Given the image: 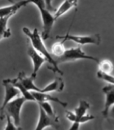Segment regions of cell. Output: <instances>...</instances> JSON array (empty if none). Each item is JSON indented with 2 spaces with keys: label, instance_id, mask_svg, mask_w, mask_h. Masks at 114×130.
<instances>
[{
  "label": "cell",
  "instance_id": "cell-1",
  "mask_svg": "<svg viewBox=\"0 0 114 130\" xmlns=\"http://www.w3.org/2000/svg\"><path fill=\"white\" fill-rule=\"evenodd\" d=\"M23 32L25 34L30 41L31 46L38 51L39 54L46 59L47 62L49 63L48 68L52 70L54 72L59 73L60 75H63L62 71L58 67V63H56L54 57L52 56L51 53L49 52L45 46L44 41L42 38V35L39 34L38 28H34L32 32L28 28H23Z\"/></svg>",
  "mask_w": 114,
  "mask_h": 130
},
{
  "label": "cell",
  "instance_id": "cell-2",
  "mask_svg": "<svg viewBox=\"0 0 114 130\" xmlns=\"http://www.w3.org/2000/svg\"><path fill=\"white\" fill-rule=\"evenodd\" d=\"M30 3L34 4L40 11L42 22V32L41 35L45 42L50 37L51 31L54 26V23L55 21L54 15H52L51 12L47 8L44 1H30Z\"/></svg>",
  "mask_w": 114,
  "mask_h": 130
},
{
  "label": "cell",
  "instance_id": "cell-3",
  "mask_svg": "<svg viewBox=\"0 0 114 130\" xmlns=\"http://www.w3.org/2000/svg\"><path fill=\"white\" fill-rule=\"evenodd\" d=\"M55 59L56 61V63H58V65L60 63L73 62V61H76L78 59H88V60L93 61V62H95L97 63L99 62V59L96 58V57L87 55V53L81 50V48L80 46L67 49V50L64 51V55L60 57V58H56Z\"/></svg>",
  "mask_w": 114,
  "mask_h": 130
},
{
  "label": "cell",
  "instance_id": "cell-4",
  "mask_svg": "<svg viewBox=\"0 0 114 130\" xmlns=\"http://www.w3.org/2000/svg\"><path fill=\"white\" fill-rule=\"evenodd\" d=\"M57 39H61L64 42L66 40L72 41L74 42L75 43L81 45V46H84V45H96L99 46L101 42V37L99 34H91V35H84V36H80V35H73L66 34L63 36H57Z\"/></svg>",
  "mask_w": 114,
  "mask_h": 130
},
{
  "label": "cell",
  "instance_id": "cell-5",
  "mask_svg": "<svg viewBox=\"0 0 114 130\" xmlns=\"http://www.w3.org/2000/svg\"><path fill=\"white\" fill-rule=\"evenodd\" d=\"M25 101L27 100L24 97H20L10 102L5 107L7 114L8 116H10L16 126L20 125V111H21L23 104Z\"/></svg>",
  "mask_w": 114,
  "mask_h": 130
},
{
  "label": "cell",
  "instance_id": "cell-6",
  "mask_svg": "<svg viewBox=\"0 0 114 130\" xmlns=\"http://www.w3.org/2000/svg\"><path fill=\"white\" fill-rule=\"evenodd\" d=\"M3 85L5 89V96H4V100L3 103L0 107V119L3 120L4 116V110H5L6 106L11 102L13 99H15V98L16 96L19 95L20 90L16 88L12 84L10 83V81L8 80V79L3 80Z\"/></svg>",
  "mask_w": 114,
  "mask_h": 130
},
{
  "label": "cell",
  "instance_id": "cell-7",
  "mask_svg": "<svg viewBox=\"0 0 114 130\" xmlns=\"http://www.w3.org/2000/svg\"><path fill=\"white\" fill-rule=\"evenodd\" d=\"M59 125V119L56 116H50L47 115L42 108L39 107V116L38 121L34 130H44L47 127H54L58 128Z\"/></svg>",
  "mask_w": 114,
  "mask_h": 130
},
{
  "label": "cell",
  "instance_id": "cell-8",
  "mask_svg": "<svg viewBox=\"0 0 114 130\" xmlns=\"http://www.w3.org/2000/svg\"><path fill=\"white\" fill-rule=\"evenodd\" d=\"M28 55L33 62V72H32L31 77L35 79L37 76V73L39 71L41 67L42 66V64L45 62H47V60L36 50H34L31 46L28 49Z\"/></svg>",
  "mask_w": 114,
  "mask_h": 130
},
{
  "label": "cell",
  "instance_id": "cell-9",
  "mask_svg": "<svg viewBox=\"0 0 114 130\" xmlns=\"http://www.w3.org/2000/svg\"><path fill=\"white\" fill-rule=\"evenodd\" d=\"M102 91L105 95V102L104 110L102 111V115L107 118L109 113V110L114 105V85H108L102 88Z\"/></svg>",
  "mask_w": 114,
  "mask_h": 130
},
{
  "label": "cell",
  "instance_id": "cell-10",
  "mask_svg": "<svg viewBox=\"0 0 114 130\" xmlns=\"http://www.w3.org/2000/svg\"><path fill=\"white\" fill-rule=\"evenodd\" d=\"M28 3H30V1H19L13 3V4H11V5L1 7L0 8V18L8 17V16L11 17L20 8L25 7Z\"/></svg>",
  "mask_w": 114,
  "mask_h": 130
},
{
  "label": "cell",
  "instance_id": "cell-11",
  "mask_svg": "<svg viewBox=\"0 0 114 130\" xmlns=\"http://www.w3.org/2000/svg\"><path fill=\"white\" fill-rule=\"evenodd\" d=\"M31 93H32L33 97L34 98V100L38 102V103L52 101V102H55V103L60 104V106H62L63 107H66L68 106V103H66V102L61 101L58 99V98L53 97L50 94H48V93H41V92H34V91L31 92Z\"/></svg>",
  "mask_w": 114,
  "mask_h": 130
},
{
  "label": "cell",
  "instance_id": "cell-12",
  "mask_svg": "<svg viewBox=\"0 0 114 130\" xmlns=\"http://www.w3.org/2000/svg\"><path fill=\"white\" fill-rule=\"evenodd\" d=\"M17 79L20 80V82L23 85V86L28 91L30 92H42V89L36 86V85L34 82V78L32 77H28L23 72H20L18 75Z\"/></svg>",
  "mask_w": 114,
  "mask_h": 130
},
{
  "label": "cell",
  "instance_id": "cell-13",
  "mask_svg": "<svg viewBox=\"0 0 114 130\" xmlns=\"http://www.w3.org/2000/svg\"><path fill=\"white\" fill-rule=\"evenodd\" d=\"M77 1H64L60 4V6L59 8L55 11V14H54V17L55 20H56L58 18H60V16H62L64 15L67 11L69 10H71L73 7H74L77 6Z\"/></svg>",
  "mask_w": 114,
  "mask_h": 130
},
{
  "label": "cell",
  "instance_id": "cell-14",
  "mask_svg": "<svg viewBox=\"0 0 114 130\" xmlns=\"http://www.w3.org/2000/svg\"><path fill=\"white\" fill-rule=\"evenodd\" d=\"M64 81L61 78H56L54 81H52L51 83L48 84L47 86H45L43 89H42V92L41 93H48L52 91H57L60 92L64 89Z\"/></svg>",
  "mask_w": 114,
  "mask_h": 130
},
{
  "label": "cell",
  "instance_id": "cell-15",
  "mask_svg": "<svg viewBox=\"0 0 114 130\" xmlns=\"http://www.w3.org/2000/svg\"><path fill=\"white\" fill-rule=\"evenodd\" d=\"M8 80L10 81V83L14 85L16 88H17L20 92L23 94V97L27 101H35L34 98L33 97L31 92L28 91L27 89L23 86V85L20 82V80L16 78V79H8Z\"/></svg>",
  "mask_w": 114,
  "mask_h": 130
},
{
  "label": "cell",
  "instance_id": "cell-16",
  "mask_svg": "<svg viewBox=\"0 0 114 130\" xmlns=\"http://www.w3.org/2000/svg\"><path fill=\"white\" fill-rule=\"evenodd\" d=\"M66 117L68 120H70L72 123H78V124H84L88 121H91L95 119V116L91 115H87L83 117H78L74 115V113L71 111L66 112Z\"/></svg>",
  "mask_w": 114,
  "mask_h": 130
},
{
  "label": "cell",
  "instance_id": "cell-17",
  "mask_svg": "<svg viewBox=\"0 0 114 130\" xmlns=\"http://www.w3.org/2000/svg\"><path fill=\"white\" fill-rule=\"evenodd\" d=\"M10 18L11 16L0 18V41L11 36L10 29L7 28V22Z\"/></svg>",
  "mask_w": 114,
  "mask_h": 130
},
{
  "label": "cell",
  "instance_id": "cell-18",
  "mask_svg": "<svg viewBox=\"0 0 114 130\" xmlns=\"http://www.w3.org/2000/svg\"><path fill=\"white\" fill-rule=\"evenodd\" d=\"M99 65V71L108 73V74H112L114 70V65L112 62L109 59H101L98 63Z\"/></svg>",
  "mask_w": 114,
  "mask_h": 130
},
{
  "label": "cell",
  "instance_id": "cell-19",
  "mask_svg": "<svg viewBox=\"0 0 114 130\" xmlns=\"http://www.w3.org/2000/svg\"><path fill=\"white\" fill-rule=\"evenodd\" d=\"M90 108V103L85 100L79 102V105L77 108L74 109V115L78 117H83L87 115V111Z\"/></svg>",
  "mask_w": 114,
  "mask_h": 130
},
{
  "label": "cell",
  "instance_id": "cell-20",
  "mask_svg": "<svg viewBox=\"0 0 114 130\" xmlns=\"http://www.w3.org/2000/svg\"><path fill=\"white\" fill-rule=\"evenodd\" d=\"M64 41H61V42H55L51 46V55L55 56L56 58H60L63 55L64 51H66V49L64 48Z\"/></svg>",
  "mask_w": 114,
  "mask_h": 130
},
{
  "label": "cell",
  "instance_id": "cell-21",
  "mask_svg": "<svg viewBox=\"0 0 114 130\" xmlns=\"http://www.w3.org/2000/svg\"><path fill=\"white\" fill-rule=\"evenodd\" d=\"M39 107L42 108V110L45 111L47 115L50 116H55V114L54 112V110L52 108V106L49 102H42V103H38Z\"/></svg>",
  "mask_w": 114,
  "mask_h": 130
},
{
  "label": "cell",
  "instance_id": "cell-22",
  "mask_svg": "<svg viewBox=\"0 0 114 130\" xmlns=\"http://www.w3.org/2000/svg\"><path fill=\"white\" fill-rule=\"evenodd\" d=\"M97 77L99 80H104L106 82H108V84L114 85V76H112V74H108V73H104L100 71H98Z\"/></svg>",
  "mask_w": 114,
  "mask_h": 130
},
{
  "label": "cell",
  "instance_id": "cell-23",
  "mask_svg": "<svg viewBox=\"0 0 114 130\" xmlns=\"http://www.w3.org/2000/svg\"><path fill=\"white\" fill-rule=\"evenodd\" d=\"M6 118H7V124L4 130H21V128H18L14 124V122L11 120V118L10 117V116H8L7 114L6 115Z\"/></svg>",
  "mask_w": 114,
  "mask_h": 130
},
{
  "label": "cell",
  "instance_id": "cell-24",
  "mask_svg": "<svg viewBox=\"0 0 114 130\" xmlns=\"http://www.w3.org/2000/svg\"><path fill=\"white\" fill-rule=\"evenodd\" d=\"M80 128V124L78 123H73L71 127L69 128L68 130H79Z\"/></svg>",
  "mask_w": 114,
  "mask_h": 130
},
{
  "label": "cell",
  "instance_id": "cell-25",
  "mask_svg": "<svg viewBox=\"0 0 114 130\" xmlns=\"http://www.w3.org/2000/svg\"><path fill=\"white\" fill-rule=\"evenodd\" d=\"M111 115L114 118V105H113V107H112V110H111Z\"/></svg>",
  "mask_w": 114,
  "mask_h": 130
}]
</instances>
